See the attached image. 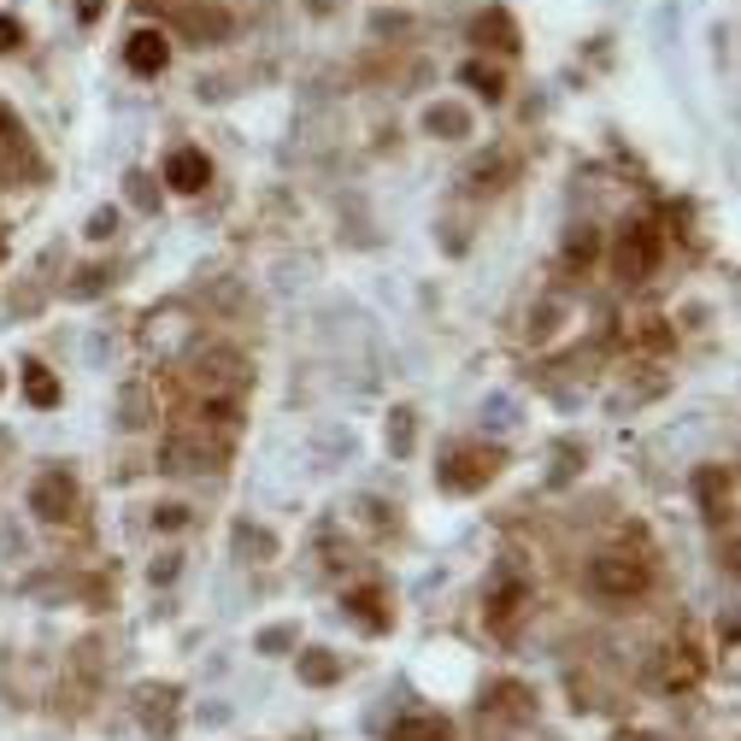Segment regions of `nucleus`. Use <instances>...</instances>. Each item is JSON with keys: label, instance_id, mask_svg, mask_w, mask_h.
<instances>
[{"label": "nucleus", "instance_id": "obj_1", "mask_svg": "<svg viewBox=\"0 0 741 741\" xmlns=\"http://www.w3.org/2000/svg\"><path fill=\"white\" fill-rule=\"evenodd\" d=\"M648 583H653V565L630 547H606V553L589 560V594L606 601V606H624L635 594H648Z\"/></svg>", "mask_w": 741, "mask_h": 741}, {"label": "nucleus", "instance_id": "obj_2", "mask_svg": "<svg viewBox=\"0 0 741 741\" xmlns=\"http://www.w3.org/2000/svg\"><path fill=\"white\" fill-rule=\"evenodd\" d=\"M501 465H506V453H501V447L465 442V447H453V453H447V465H442V488H453V494H477L483 483L501 477Z\"/></svg>", "mask_w": 741, "mask_h": 741}, {"label": "nucleus", "instance_id": "obj_3", "mask_svg": "<svg viewBox=\"0 0 741 741\" xmlns=\"http://www.w3.org/2000/svg\"><path fill=\"white\" fill-rule=\"evenodd\" d=\"M659 230L653 224H630L624 236H618V254H612V265H618V277L624 283H642V277H653V265H659Z\"/></svg>", "mask_w": 741, "mask_h": 741}, {"label": "nucleus", "instance_id": "obj_4", "mask_svg": "<svg viewBox=\"0 0 741 741\" xmlns=\"http://www.w3.org/2000/svg\"><path fill=\"white\" fill-rule=\"evenodd\" d=\"M18 177H41V159L30 148L24 124L0 107V182H18Z\"/></svg>", "mask_w": 741, "mask_h": 741}, {"label": "nucleus", "instance_id": "obj_5", "mask_svg": "<svg viewBox=\"0 0 741 741\" xmlns=\"http://www.w3.org/2000/svg\"><path fill=\"white\" fill-rule=\"evenodd\" d=\"M30 512H36V518H48V524L71 518V512H77V477H71V471H41L36 488H30Z\"/></svg>", "mask_w": 741, "mask_h": 741}, {"label": "nucleus", "instance_id": "obj_6", "mask_svg": "<svg viewBox=\"0 0 741 741\" xmlns=\"http://www.w3.org/2000/svg\"><path fill=\"white\" fill-rule=\"evenodd\" d=\"M124 66H130L136 77H159L165 66H171V36L165 30H130V41H124Z\"/></svg>", "mask_w": 741, "mask_h": 741}, {"label": "nucleus", "instance_id": "obj_7", "mask_svg": "<svg viewBox=\"0 0 741 741\" xmlns=\"http://www.w3.org/2000/svg\"><path fill=\"white\" fill-rule=\"evenodd\" d=\"M165 182H171L177 195H200L206 182H213V159H206L200 148H177L171 159H165Z\"/></svg>", "mask_w": 741, "mask_h": 741}, {"label": "nucleus", "instance_id": "obj_8", "mask_svg": "<svg viewBox=\"0 0 741 741\" xmlns=\"http://www.w3.org/2000/svg\"><path fill=\"white\" fill-rule=\"evenodd\" d=\"M694 488H700V506H707V518H730L735 512V477H730V465H707L694 477Z\"/></svg>", "mask_w": 741, "mask_h": 741}, {"label": "nucleus", "instance_id": "obj_9", "mask_svg": "<svg viewBox=\"0 0 741 741\" xmlns=\"http://www.w3.org/2000/svg\"><path fill=\"white\" fill-rule=\"evenodd\" d=\"M471 36H477V41H488V48H501V53H518V24H512V12H501V7L477 12V24H471Z\"/></svg>", "mask_w": 741, "mask_h": 741}, {"label": "nucleus", "instance_id": "obj_10", "mask_svg": "<svg viewBox=\"0 0 741 741\" xmlns=\"http://www.w3.org/2000/svg\"><path fill=\"white\" fill-rule=\"evenodd\" d=\"M347 618H354L359 630H388V601H383V589H354L347 594Z\"/></svg>", "mask_w": 741, "mask_h": 741}, {"label": "nucleus", "instance_id": "obj_11", "mask_svg": "<svg viewBox=\"0 0 741 741\" xmlns=\"http://www.w3.org/2000/svg\"><path fill=\"white\" fill-rule=\"evenodd\" d=\"M177 24L189 30V36H200V41H224V36H230V12H218V7H182Z\"/></svg>", "mask_w": 741, "mask_h": 741}, {"label": "nucleus", "instance_id": "obj_12", "mask_svg": "<svg viewBox=\"0 0 741 741\" xmlns=\"http://www.w3.org/2000/svg\"><path fill=\"white\" fill-rule=\"evenodd\" d=\"M424 130L442 136V141H460V136H471V112L453 107V100H436V107L424 112Z\"/></svg>", "mask_w": 741, "mask_h": 741}, {"label": "nucleus", "instance_id": "obj_13", "mask_svg": "<svg viewBox=\"0 0 741 741\" xmlns=\"http://www.w3.org/2000/svg\"><path fill=\"white\" fill-rule=\"evenodd\" d=\"M395 741H453V724L436 712H412L395 724Z\"/></svg>", "mask_w": 741, "mask_h": 741}, {"label": "nucleus", "instance_id": "obj_14", "mask_svg": "<svg viewBox=\"0 0 741 741\" xmlns=\"http://www.w3.org/2000/svg\"><path fill=\"white\" fill-rule=\"evenodd\" d=\"M694 676H700V665H694V659H689L683 648H676L671 659H659V665H653V683H659V689H689Z\"/></svg>", "mask_w": 741, "mask_h": 741}, {"label": "nucleus", "instance_id": "obj_15", "mask_svg": "<svg viewBox=\"0 0 741 741\" xmlns=\"http://www.w3.org/2000/svg\"><path fill=\"white\" fill-rule=\"evenodd\" d=\"M171 689H141V724L154 735H171Z\"/></svg>", "mask_w": 741, "mask_h": 741}, {"label": "nucleus", "instance_id": "obj_16", "mask_svg": "<svg viewBox=\"0 0 741 741\" xmlns=\"http://www.w3.org/2000/svg\"><path fill=\"white\" fill-rule=\"evenodd\" d=\"M24 395H30V406H41V412H48V406H59V383H53V370L48 365H24Z\"/></svg>", "mask_w": 741, "mask_h": 741}, {"label": "nucleus", "instance_id": "obj_17", "mask_svg": "<svg viewBox=\"0 0 741 741\" xmlns=\"http://www.w3.org/2000/svg\"><path fill=\"white\" fill-rule=\"evenodd\" d=\"M460 82H465V89H477L483 100H501L506 95V77L494 71V66H483V59H471V66L460 71Z\"/></svg>", "mask_w": 741, "mask_h": 741}, {"label": "nucleus", "instance_id": "obj_18", "mask_svg": "<svg viewBox=\"0 0 741 741\" xmlns=\"http://www.w3.org/2000/svg\"><path fill=\"white\" fill-rule=\"evenodd\" d=\"M300 676L313 689H324V683H336V676H342V659L324 653V648H313V653H300Z\"/></svg>", "mask_w": 741, "mask_h": 741}, {"label": "nucleus", "instance_id": "obj_19", "mask_svg": "<svg viewBox=\"0 0 741 741\" xmlns=\"http://www.w3.org/2000/svg\"><path fill=\"white\" fill-rule=\"evenodd\" d=\"M594 247H601V236H594L589 224H576V230L565 236V265H576V271H583V265L594 259Z\"/></svg>", "mask_w": 741, "mask_h": 741}, {"label": "nucleus", "instance_id": "obj_20", "mask_svg": "<svg viewBox=\"0 0 741 741\" xmlns=\"http://www.w3.org/2000/svg\"><path fill=\"white\" fill-rule=\"evenodd\" d=\"M524 594H530L524 583H506V589H501V594H494V601H488V618H494V624L506 630V624H512V612L524 606Z\"/></svg>", "mask_w": 741, "mask_h": 741}, {"label": "nucleus", "instance_id": "obj_21", "mask_svg": "<svg viewBox=\"0 0 741 741\" xmlns=\"http://www.w3.org/2000/svg\"><path fill=\"white\" fill-rule=\"evenodd\" d=\"M388 447H395V453H412V412H406V406L388 412Z\"/></svg>", "mask_w": 741, "mask_h": 741}, {"label": "nucleus", "instance_id": "obj_22", "mask_svg": "<svg viewBox=\"0 0 741 741\" xmlns=\"http://www.w3.org/2000/svg\"><path fill=\"white\" fill-rule=\"evenodd\" d=\"M112 230H118V213H112V206H100V213L89 218V236H95V241H107Z\"/></svg>", "mask_w": 741, "mask_h": 741}, {"label": "nucleus", "instance_id": "obj_23", "mask_svg": "<svg viewBox=\"0 0 741 741\" xmlns=\"http://www.w3.org/2000/svg\"><path fill=\"white\" fill-rule=\"evenodd\" d=\"M18 41H24V24H18V18H0V53H12Z\"/></svg>", "mask_w": 741, "mask_h": 741}, {"label": "nucleus", "instance_id": "obj_24", "mask_svg": "<svg viewBox=\"0 0 741 741\" xmlns=\"http://www.w3.org/2000/svg\"><path fill=\"white\" fill-rule=\"evenodd\" d=\"M288 642H295V630H288V624H283V630H265V635H259V648H265V653H277V648H288Z\"/></svg>", "mask_w": 741, "mask_h": 741}, {"label": "nucleus", "instance_id": "obj_25", "mask_svg": "<svg viewBox=\"0 0 741 741\" xmlns=\"http://www.w3.org/2000/svg\"><path fill=\"white\" fill-rule=\"evenodd\" d=\"M130 200H136V206H154V189H148V177H130Z\"/></svg>", "mask_w": 741, "mask_h": 741}, {"label": "nucleus", "instance_id": "obj_26", "mask_svg": "<svg viewBox=\"0 0 741 741\" xmlns=\"http://www.w3.org/2000/svg\"><path fill=\"white\" fill-rule=\"evenodd\" d=\"M182 524V506H159V530H177Z\"/></svg>", "mask_w": 741, "mask_h": 741}, {"label": "nucleus", "instance_id": "obj_27", "mask_svg": "<svg viewBox=\"0 0 741 741\" xmlns=\"http://www.w3.org/2000/svg\"><path fill=\"white\" fill-rule=\"evenodd\" d=\"M0 388H7V377H0Z\"/></svg>", "mask_w": 741, "mask_h": 741}]
</instances>
